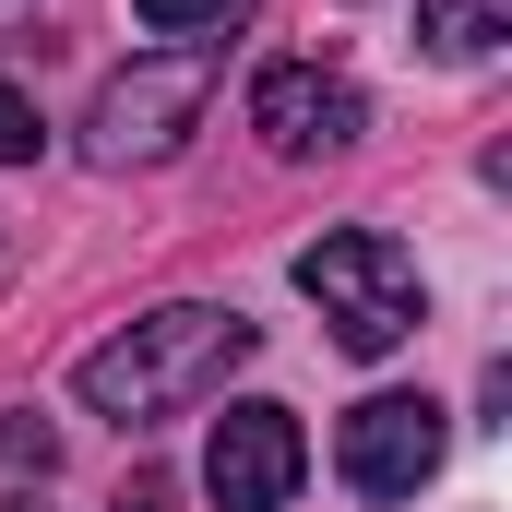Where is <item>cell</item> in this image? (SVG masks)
<instances>
[{"label":"cell","mask_w":512,"mask_h":512,"mask_svg":"<svg viewBox=\"0 0 512 512\" xmlns=\"http://www.w3.org/2000/svg\"><path fill=\"white\" fill-rule=\"evenodd\" d=\"M0 465H36V477H48V429H24V417H0Z\"/></svg>","instance_id":"30bf717a"},{"label":"cell","mask_w":512,"mask_h":512,"mask_svg":"<svg viewBox=\"0 0 512 512\" xmlns=\"http://www.w3.org/2000/svg\"><path fill=\"white\" fill-rule=\"evenodd\" d=\"M36 143H48V120H36V96H24V84H0V167H24Z\"/></svg>","instance_id":"9c48e42d"},{"label":"cell","mask_w":512,"mask_h":512,"mask_svg":"<svg viewBox=\"0 0 512 512\" xmlns=\"http://www.w3.org/2000/svg\"><path fill=\"white\" fill-rule=\"evenodd\" d=\"M298 477H310V441H298L286 405H227V417H215V441H203V489H215V512H286Z\"/></svg>","instance_id":"5b68a950"},{"label":"cell","mask_w":512,"mask_h":512,"mask_svg":"<svg viewBox=\"0 0 512 512\" xmlns=\"http://www.w3.org/2000/svg\"><path fill=\"white\" fill-rule=\"evenodd\" d=\"M143 12V36H203V24H227L239 0H131Z\"/></svg>","instance_id":"ba28073f"},{"label":"cell","mask_w":512,"mask_h":512,"mask_svg":"<svg viewBox=\"0 0 512 512\" xmlns=\"http://www.w3.org/2000/svg\"><path fill=\"white\" fill-rule=\"evenodd\" d=\"M417 36H429V60H489L512 36V0H417Z\"/></svg>","instance_id":"52a82bcc"},{"label":"cell","mask_w":512,"mask_h":512,"mask_svg":"<svg viewBox=\"0 0 512 512\" xmlns=\"http://www.w3.org/2000/svg\"><path fill=\"white\" fill-rule=\"evenodd\" d=\"M251 131L274 155H346V143L370 131V96H358L346 72H322V60H274L251 84Z\"/></svg>","instance_id":"8992f818"},{"label":"cell","mask_w":512,"mask_h":512,"mask_svg":"<svg viewBox=\"0 0 512 512\" xmlns=\"http://www.w3.org/2000/svg\"><path fill=\"white\" fill-rule=\"evenodd\" d=\"M298 298L334 322L346 358H393L417 322H429V286H417V251L382 239V227H322L298 251Z\"/></svg>","instance_id":"7a4b0ae2"},{"label":"cell","mask_w":512,"mask_h":512,"mask_svg":"<svg viewBox=\"0 0 512 512\" xmlns=\"http://www.w3.org/2000/svg\"><path fill=\"white\" fill-rule=\"evenodd\" d=\"M334 465L358 501H417L441 477V405L429 393H370L346 429H334Z\"/></svg>","instance_id":"277c9868"},{"label":"cell","mask_w":512,"mask_h":512,"mask_svg":"<svg viewBox=\"0 0 512 512\" xmlns=\"http://www.w3.org/2000/svg\"><path fill=\"white\" fill-rule=\"evenodd\" d=\"M251 346H262V334L239 322V310H215V298H167V310L120 322L108 346H84L72 393H84L96 417H120V429H155V417H179L191 393H215Z\"/></svg>","instance_id":"6da1fadb"},{"label":"cell","mask_w":512,"mask_h":512,"mask_svg":"<svg viewBox=\"0 0 512 512\" xmlns=\"http://www.w3.org/2000/svg\"><path fill=\"white\" fill-rule=\"evenodd\" d=\"M120 512H167V489H155V477H131V489H120Z\"/></svg>","instance_id":"8fae6325"},{"label":"cell","mask_w":512,"mask_h":512,"mask_svg":"<svg viewBox=\"0 0 512 512\" xmlns=\"http://www.w3.org/2000/svg\"><path fill=\"white\" fill-rule=\"evenodd\" d=\"M203 96H215V48H155V60H131V72L96 84L84 155L96 167H155V155H179V131L203 120Z\"/></svg>","instance_id":"3957f363"}]
</instances>
